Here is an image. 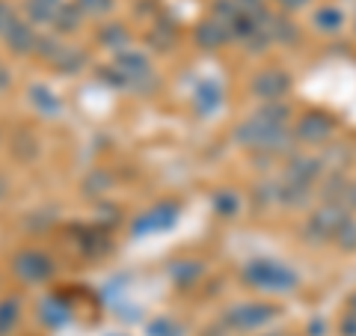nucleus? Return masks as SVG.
Returning a JSON list of instances; mask_svg holds the SVG:
<instances>
[{"label":"nucleus","instance_id":"1","mask_svg":"<svg viewBox=\"0 0 356 336\" xmlns=\"http://www.w3.org/2000/svg\"><path fill=\"white\" fill-rule=\"evenodd\" d=\"M243 283H250L259 292H276V295H288L294 292L300 277L282 262L273 259H252L243 265Z\"/></svg>","mask_w":356,"mask_h":336},{"label":"nucleus","instance_id":"2","mask_svg":"<svg viewBox=\"0 0 356 336\" xmlns=\"http://www.w3.org/2000/svg\"><path fill=\"white\" fill-rule=\"evenodd\" d=\"M350 217V211L341 203H321V208H315L303 223V238L309 244H327L336 238V232L344 220Z\"/></svg>","mask_w":356,"mask_h":336},{"label":"nucleus","instance_id":"3","mask_svg":"<svg viewBox=\"0 0 356 336\" xmlns=\"http://www.w3.org/2000/svg\"><path fill=\"white\" fill-rule=\"evenodd\" d=\"M291 131H294L297 146L318 149V146H327L332 140V134H336V119H332L327 110H306V114L297 116Z\"/></svg>","mask_w":356,"mask_h":336},{"label":"nucleus","instance_id":"4","mask_svg":"<svg viewBox=\"0 0 356 336\" xmlns=\"http://www.w3.org/2000/svg\"><path fill=\"white\" fill-rule=\"evenodd\" d=\"M276 316H280V307L264 304V300H250V304H235L222 312V321H226L229 330H259L264 324H270Z\"/></svg>","mask_w":356,"mask_h":336},{"label":"nucleus","instance_id":"5","mask_svg":"<svg viewBox=\"0 0 356 336\" xmlns=\"http://www.w3.org/2000/svg\"><path fill=\"white\" fill-rule=\"evenodd\" d=\"M327 170L330 167L324 161V155H318V152H291L288 155V164H285V178L288 182H300V185L315 188Z\"/></svg>","mask_w":356,"mask_h":336},{"label":"nucleus","instance_id":"6","mask_svg":"<svg viewBox=\"0 0 356 336\" xmlns=\"http://www.w3.org/2000/svg\"><path fill=\"white\" fill-rule=\"evenodd\" d=\"M288 89H291V77H288L282 69H261L250 77V96L259 98L261 105L285 102Z\"/></svg>","mask_w":356,"mask_h":336},{"label":"nucleus","instance_id":"7","mask_svg":"<svg viewBox=\"0 0 356 336\" xmlns=\"http://www.w3.org/2000/svg\"><path fill=\"white\" fill-rule=\"evenodd\" d=\"M13 271L24 283H44L54 274V262L39 250H18L13 256Z\"/></svg>","mask_w":356,"mask_h":336},{"label":"nucleus","instance_id":"8","mask_svg":"<svg viewBox=\"0 0 356 336\" xmlns=\"http://www.w3.org/2000/svg\"><path fill=\"white\" fill-rule=\"evenodd\" d=\"M178 208L175 203H158L154 208H149L146 215H140L137 220L131 223L134 235H146V232H158V229H170L172 223L178 220Z\"/></svg>","mask_w":356,"mask_h":336},{"label":"nucleus","instance_id":"9","mask_svg":"<svg viewBox=\"0 0 356 336\" xmlns=\"http://www.w3.org/2000/svg\"><path fill=\"white\" fill-rule=\"evenodd\" d=\"M6 48L15 54V57H30L36 54V42H39V33L33 30L30 21H18V24L6 33Z\"/></svg>","mask_w":356,"mask_h":336},{"label":"nucleus","instance_id":"10","mask_svg":"<svg viewBox=\"0 0 356 336\" xmlns=\"http://www.w3.org/2000/svg\"><path fill=\"white\" fill-rule=\"evenodd\" d=\"M229 39H232L229 27L220 24V21H214V18L202 21V24L193 30V42H196L202 51H217V48H222V45H226Z\"/></svg>","mask_w":356,"mask_h":336},{"label":"nucleus","instance_id":"11","mask_svg":"<svg viewBox=\"0 0 356 336\" xmlns=\"http://www.w3.org/2000/svg\"><path fill=\"white\" fill-rule=\"evenodd\" d=\"M27 98H30V105L36 107V114H42V116L63 114V102L57 98V93H54L51 86H44V84H33L27 89Z\"/></svg>","mask_w":356,"mask_h":336},{"label":"nucleus","instance_id":"12","mask_svg":"<svg viewBox=\"0 0 356 336\" xmlns=\"http://www.w3.org/2000/svg\"><path fill=\"white\" fill-rule=\"evenodd\" d=\"M312 203V188L309 185H300V182H285L280 185V199L276 206H282L288 211H297V208H306Z\"/></svg>","mask_w":356,"mask_h":336},{"label":"nucleus","instance_id":"13","mask_svg":"<svg viewBox=\"0 0 356 336\" xmlns=\"http://www.w3.org/2000/svg\"><path fill=\"white\" fill-rule=\"evenodd\" d=\"M348 170H327L324 176H321V182H318V197H321V203H339L341 194H344V188H348Z\"/></svg>","mask_w":356,"mask_h":336},{"label":"nucleus","instance_id":"14","mask_svg":"<svg viewBox=\"0 0 356 336\" xmlns=\"http://www.w3.org/2000/svg\"><path fill=\"white\" fill-rule=\"evenodd\" d=\"M344 24H348V18H344L339 6H321V9H315V15H312V27L318 33H324V36H336V33L344 30Z\"/></svg>","mask_w":356,"mask_h":336},{"label":"nucleus","instance_id":"15","mask_svg":"<svg viewBox=\"0 0 356 336\" xmlns=\"http://www.w3.org/2000/svg\"><path fill=\"white\" fill-rule=\"evenodd\" d=\"M83 18H86V15L81 13V9H77V3H60L57 15H54V21H51V27H54V33H57V36H69V33L81 30Z\"/></svg>","mask_w":356,"mask_h":336},{"label":"nucleus","instance_id":"16","mask_svg":"<svg viewBox=\"0 0 356 336\" xmlns=\"http://www.w3.org/2000/svg\"><path fill=\"white\" fill-rule=\"evenodd\" d=\"M252 116L261 119L264 125H270V128H288L294 110H291V105H288V102H267V105H261L259 110H255Z\"/></svg>","mask_w":356,"mask_h":336},{"label":"nucleus","instance_id":"17","mask_svg":"<svg viewBox=\"0 0 356 336\" xmlns=\"http://www.w3.org/2000/svg\"><path fill=\"white\" fill-rule=\"evenodd\" d=\"M116 69L128 77V84L134 81V77H140V75H149L152 72V66H149V57L146 54H140V51H119L116 54Z\"/></svg>","mask_w":356,"mask_h":336},{"label":"nucleus","instance_id":"18","mask_svg":"<svg viewBox=\"0 0 356 336\" xmlns=\"http://www.w3.org/2000/svg\"><path fill=\"white\" fill-rule=\"evenodd\" d=\"M202 274H205V262H199V259H178V262L170 265L172 283H175V286H181V289L193 286Z\"/></svg>","mask_w":356,"mask_h":336},{"label":"nucleus","instance_id":"19","mask_svg":"<svg viewBox=\"0 0 356 336\" xmlns=\"http://www.w3.org/2000/svg\"><path fill=\"white\" fill-rule=\"evenodd\" d=\"M220 105H222V89L214 81H205L196 89V114L199 116H211Z\"/></svg>","mask_w":356,"mask_h":336},{"label":"nucleus","instance_id":"20","mask_svg":"<svg viewBox=\"0 0 356 336\" xmlns=\"http://www.w3.org/2000/svg\"><path fill=\"white\" fill-rule=\"evenodd\" d=\"M63 0H27L24 3V13L30 24H51L54 15H57Z\"/></svg>","mask_w":356,"mask_h":336},{"label":"nucleus","instance_id":"21","mask_svg":"<svg viewBox=\"0 0 356 336\" xmlns=\"http://www.w3.org/2000/svg\"><path fill=\"white\" fill-rule=\"evenodd\" d=\"M110 185H113V178H110L107 170H89V173L83 176V182H81V190H83V197L98 199V197L107 194Z\"/></svg>","mask_w":356,"mask_h":336},{"label":"nucleus","instance_id":"22","mask_svg":"<svg viewBox=\"0 0 356 336\" xmlns=\"http://www.w3.org/2000/svg\"><path fill=\"white\" fill-rule=\"evenodd\" d=\"M250 199L255 203V208H270V206H276V199H280V185H276L273 178H261V182L252 185Z\"/></svg>","mask_w":356,"mask_h":336},{"label":"nucleus","instance_id":"23","mask_svg":"<svg viewBox=\"0 0 356 336\" xmlns=\"http://www.w3.org/2000/svg\"><path fill=\"white\" fill-rule=\"evenodd\" d=\"M128 30H125V24H104V27H98V42L102 45H107L110 51H125V45H128Z\"/></svg>","mask_w":356,"mask_h":336},{"label":"nucleus","instance_id":"24","mask_svg":"<svg viewBox=\"0 0 356 336\" xmlns=\"http://www.w3.org/2000/svg\"><path fill=\"white\" fill-rule=\"evenodd\" d=\"M86 63H89V57L83 54V48H65L60 54V60L54 63V69L60 75H77V72H83Z\"/></svg>","mask_w":356,"mask_h":336},{"label":"nucleus","instance_id":"25","mask_svg":"<svg viewBox=\"0 0 356 336\" xmlns=\"http://www.w3.org/2000/svg\"><path fill=\"white\" fill-rule=\"evenodd\" d=\"M270 36H273V42H280V45H291V42L300 39V30H297L294 21L282 13V15H273V21H270Z\"/></svg>","mask_w":356,"mask_h":336},{"label":"nucleus","instance_id":"26","mask_svg":"<svg viewBox=\"0 0 356 336\" xmlns=\"http://www.w3.org/2000/svg\"><path fill=\"white\" fill-rule=\"evenodd\" d=\"M18 316H21V300L18 298H3L0 300V336L13 333V328L18 324Z\"/></svg>","mask_w":356,"mask_h":336},{"label":"nucleus","instance_id":"27","mask_svg":"<svg viewBox=\"0 0 356 336\" xmlns=\"http://www.w3.org/2000/svg\"><path fill=\"white\" fill-rule=\"evenodd\" d=\"M63 51H65V45L60 42L57 33H51V36H39V42H36V57H42L44 63H51V66L60 60Z\"/></svg>","mask_w":356,"mask_h":336},{"label":"nucleus","instance_id":"28","mask_svg":"<svg viewBox=\"0 0 356 336\" xmlns=\"http://www.w3.org/2000/svg\"><path fill=\"white\" fill-rule=\"evenodd\" d=\"M214 211L220 217H235L241 211V197L235 190H217L214 194Z\"/></svg>","mask_w":356,"mask_h":336},{"label":"nucleus","instance_id":"29","mask_svg":"<svg viewBox=\"0 0 356 336\" xmlns=\"http://www.w3.org/2000/svg\"><path fill=\"white\" fill-rule=\"evenodd\" d=\"M13 152H15L18 161H33L39 155V140L33 137L30 131H21L18 137L13 140Z\"/></svg>","mask_w":356,"mask_h":336},{"label":"nucleus","instance_id":"30","mask_svg":"<svg viewBox=\"0 0 356 336\" xmlns=\"http://www.w3.org/2000/svg\"><path fill=\"white\" fill-rule=\"evenodd\" d=\"M243 13H241V3L238 0H217L214 6H211V18L214 21H220V24H232L235 18H241Z\"/></svg>","mask_w":356,"mask_h":336},{"label":"nucleus","instance_id":"31","mask_svg":"<svg viewBox=\"0 0 356 336\" xmlns=\"http://www.w3.org/2000/svg\"><path fill=\"white\" fill-rule=\"evenodd\" d=\"M332 241H336V247H339V250H344V253H356V217H353V215L339 227V232H336V238H332Z\"/></svg>","mask_w":356,"mask_h":336},{"label":"nucleus","instance_id":"32","mask_svg":"<svg viewBox=\"0 0 356 336\" xmlns=\"http://www.w3.org/2000/svg\"><path fill=\"white\" fill-rule=\"evenodd\" d=\"M146 42L152 45L154 51H166V48H170V45L175 42V27L166 24V21H163V24H154V30L146 36Z\"/></svg>","mask_w":356,"mask_h":336},{"label":"nucleus","instance_id":"33","mask_svg":"<svg viewBox=\"0 0 356 336\" xmlns=\"http://www.w3.org/2000/svg\"><path fill=\"white\" fill-rule=\"evenodd\" d=\"M146 333H149V336H187V330H184V324H181V321L166 319V316L154 319V321L149 324V330H146Z\"/></svg>","mask_w":356,"mask_h":336},{"label":"nucleus","instance_id":"34","mask_svg":"<svg viewBox=\"0 0 356 336\" xmlns=\"http://www.w3.org/2000/svg\"><path fill=\"white\" fill-rule=\"evenodd\" d=\"M74 3L89 18H102V15H107L110 9H113V0H74Z\"/></svg>","mask_w":356,"mask_h":336},{"label":"nucleus","instance_id":"35","mask_svg":"<svg viewBox=\"0 0 356 336\" xmlns=\"http://www.w3.org/2000/svg\"><path fill=\"white\" fill-rule=\"evenodd\" d=\"M18 24V18H15V9L9 6V3H3L0 0V39H6V33L13 30Z\"/></svg>","mask_w":356,"mask_h":336},{"label":"nucleus","instance_id":"36","mask_svg":"<svg viewBox=\"0 0 356 336\" xmlns=\"http://www.w3.org/2000/svg\"><path fill=\"white\" fill-rule=\"evenodd\" d=\"M339 336H356V312L344 310L339 319Z\"/></svg>","mask_w":356,"mask_h":336},{"label":"nucleus","instance_id":"37","mask_svg":"<svg viewBox=\"0 0 356 336\" xmlns=\"http://www.w3.org/2000/svg\"><path fill=\"white\" fill-rule=\"evenodd\" d=\"M339 203H341L344 208H348L350 215L356 211V178H350V182H348V188H344V194H341Z\"/></svg>","mask_w":356,"mask_h":336},{"label":"nucleus","instance_id":"38","mask_svg":"<svg viewBox=\"0 0 356 336\" xmlns=\"http://www.w3.org/2000/svg\"><path fill=\"white\" fill-rule=\"evenodd\" d=\"M309 3H312V0H276V6H280L285 15L288 13H297V9H306Z\"/></svg>","mask_w":356,"mask_h":336},{"label":"nucleus","instance_id":"39","mask_svg":"<svg viewBox=\"0 0 356 336\" xmlns=\"http://www.w3.org/2000/svg\"><path fill=\"white\" fill-rule=\"evenodd\" d=\"M199 336H229V328H226V321H214V324H208V328L199 333Z\"/></svg>","mask_w":356,"mask_h":336},{"label":"nucleus","instance_id":"40","mask_svg":"<svg viewBox=\"0 0 356 336\" xmlns=\"http://www.w3.org/2000/svg\"><path fill=\"white\" fill-rule=\"evenodd\" d=\"M9 86H13V72H9L6 66L0 63V93H6Z\"/></svg>","mask_w":356,"mask_h":336},{"label":"nucleus","instance_id":"41","mask_svg":"<svg viewBox=\"0 0 356 336\" xmlns=\"http://www.w3.org/2000/svg\"><path fill=\"white\" fill-rule=\"evenodd\" d=\"M9 194V182H6V176H0V199H3Z\"/></svg>","mask_w":356,"mask_h":336},{"label":"nucleus","instance_id":"42","mask_svg":"<svg viewBox=\"0 0 356 336\" xmlns=\"http://www.w3.org/2000/svg\"><path fill=\"white\" fill-rule=\"evenodd\" d=\"M344 310H350V312H356V292L348 298V307H344Z\"/></svg>","mask_w":356,"mask_h":336},{"label":"nucleus","instance_id":"43","mask_svg":"<svg viewBox=\"0 0 356 336\" xmlns=\"http://www.w3.org/2000/svg\"><path fill=\"white\" fill-rule=\"evenodd\" d=\"M264 336H285V333H264Z\"/></svg>","mask_w":356,"mask_h":336}]
</instances>
